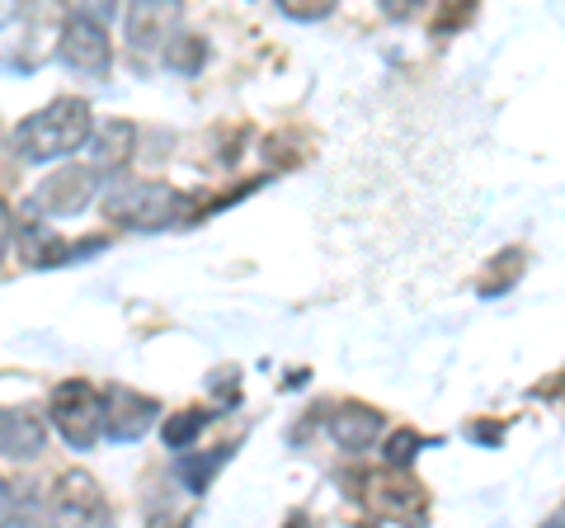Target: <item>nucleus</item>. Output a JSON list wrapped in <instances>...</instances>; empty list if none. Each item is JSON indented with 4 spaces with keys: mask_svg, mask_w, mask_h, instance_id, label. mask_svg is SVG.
Returning a JSON list of instances; mask_svg holds the SVG:
<instances>
[{
    "mask_svg": "<svg viewBox=\"0 0 565 528\" xmlns=\"http://www.w3.org/2000/svg\"><path fill=\"white\" fill-rule=\"evenodd\" d=\"M52 509H57L62 519H76V524H109V500H104L99 482L90 472H62L57 482H52Z\"/></svg>",
    "mask_w": 565,
    "mask_h": 528,
    "instance_id": "nucleus-8",
    "label": "nucleus"
},
{
    "mask_svg": "<svg viewBox=\"0 0 565 528\" xmlns=\"http://www.w3.org/2000/svg\"><path fill=\"white\" fill-rule=\"evenodd\" d=\"M166 62L174 66V72H199V62H203V43L193 39V33H180V43H166Z\"/></svg>",
    "mask_w": 565,
    "mask_h": 528,
    "instance_id": "nucleus-16",
    "label": "nucleus"
},
{
    "mask_svg": "<svg viewBox=\"0 0 565 528\" xmlns=\"http://www.w3.org/2000/svg\"><path fill=\"white\" fill-rule=\"evenodd\" d=\"M14 236V213H10V203L0 199V260H6V245Z\"/></svg>",
    "mask_w": 565,
    "mask_h": 528,
    "instance_id": "nucleus-20",
    "label": "nucleus"
},
{
    "mask_svg": "<svg viewBox=\"0 0 565 528\" xmlns=\"http://www.w3.org/2000/svg\"><path fill=\"white\" fill-rule=\"evenodd\" d=\"M47 444V430H43V420L33 415V411H10V406H0V453L6 457H39Z\"/></svg>",
    "mask_w": 565,
    "mask_h": 528,
    "instance_id": "nucleus-11",
    "label": "nucleus"
},
{
    "mask_svg": "<svg viewBox=\"0 0 565 528\" xmlns=\"http://www.w3.org/2000/svg\"><path fill=\"white\" fill-rule=\"evenodd\" d=\"M104 218L132 226V232H166V226H180L189 218V199L161 180H122L104 199Z\"/></svg>",
    "mask_w": 565,
    "mask_h": 528,
    "instance_id": "nucleus-2",
    "label": "nucleus"
},
{
    "mask_svg": "<svg viewBox=\"0 0 565 528\" xmlns=\"http://www.w3.org/2000/svg\"><path fill=\"white\" fill-rule=\"evenodd\" d=\"M377 6H382L386 20H411V14L424 10V0H377Z\"/></svg>",
    "mask_w": 565,
    "mask_h": 528,
    "instance_id": "nucleus-19",
    "label": "nucleus"
},
{
    "mask_svg": "<svg viewBox=\"0 0 565 528\" xmlns=\"http://www.w3.org/2000/svg\"><path fill=\"white\" fill-rule=\"evenodd\" d=\"M326 430L344 453H363L382 439V415L373 406H340L326 420Z\"/></svg>",
    "mask_w": 565,
    "mask_h": 528,
    "instance_id": "nucleus-10",
    "label": "nucleus"
},
{
    "mask_svg": "<svg viewBox=\"0 0 565 528\" xmlns=\"http://www.w3.org/2000/svg\"><path fill=\"white\" fill-rule=\"evenodd\" d=\"M232 448L236 444H222L217 453H189V448H180V463H174V477H180V486H189L193 496H203L207 490V482L222 472V463L232 457Z\"/></svg>",
    "mask_w": 565,
    "mask_h": 528,
    "instance_id": "nucleus-13",
    "label": "nucleus"
},
{
    "mask_svg": "<svg viewBox=\"0 0 565 528\" xmlns=\"http://www.w3.org/2000/svg\"><path fill=\"white\" fill-rule=\"evenodd\" d=\"M90 128H95V114L90 104L76 99V95H62L43 104L39 114H29L20 128H14V156L29 166H47V161H62V156L81 151L90 142Z\"/></svg>",
    "mask_w": 565,
    "mask_h": 528,
    "instance_id": "nucleus-1",
    "label": "nucleus"
},
{
    "mask_svg": "<svg viewBox=\"0 0 565 528\" xmlns=\"http://www.w3.org/2000/svg\"><path fill=\"white\" fill-rule=\"evenodd\" d=\"M57 62L71 66V72H81V76H95V81L109 76L114 43H109V33H104V24L95 20V14H71V20L62 24Z\"/></svg>",
    "mask_w": 565,
    "mask_h": 528,
    "instance_id": "nucleus-4",
    "label": "nucleus"
},
{
    "mask_svg": "<svg viewBox=\"0 0 565 528\" xmlns=\"http://www.w3.org/2000/svg\"><path fill=\"white\" fill-rule=\"evenodd\" d=\"M207 420H212V411H199V406H189V411H174L166 425H161V439H166V448H193V439H199L203 430H207Z\"/></svg>",
    "mask_w": 565,
    "mask_h": 528,
    "instance_id": "nucleus-14",
    "label": "nucleus"
},
{
    "mask_svg": "<svg viewBox=\"0 0 565 528\" xmlns=\"http://www.w3.org/2000/svg\"><path fill=\"white\" fill-rule=\"evenodd\" d=\"M52 425H57V434L66 439L71 448H95L99 439V415H104V392H95L85 378H71L62 382L57 392H52Z\"/></svg>",
    "mask_w": 565,
    "mask_h": 528,
    "instance_id": "nucleus-3",
    "label": "nucleus"
},
{
    "mask_svg": "<svg viewBox=\"0 0 565 528\" xmlns=\"http://www.w3.org/2000/svg\"><path fill=\"white\" fill-rule=\"evenodd\" d=\"M174 14H180V0H128V47L156 52L170 39Z\"/></svg>",
    "mask_w": 565,
    "mask_h": 528,
    "instance_id": "nucleus-9",
    "label": "nucleus"
},
{
    "mask_svg": "<svg viewBox=\"0 0 565 528\" xmlns=\"http://www.w3.org/2000/svg\"><path fill=\"white\" fill-rule=\"evenodd\" d=\"M419 453V434L415 430H396L392 439H386V463L392 467H411Z\"/></svg>",
    "mask_w": 565,
    "mask_h": 528,
    "instance_id": "nucleus-18",
    "label": "nucleus"
},
{
    "mask_svg": "<svg viewBox=\"0 0 565 528\" xmlns=\"http://www.w3.org/2000/svg\"><path fill=\"white\" fill-rule=\"evenodd\" d=\"M95 133V147H90V170L95 175H118L122 166L132 161V142H137V133H132V123H104V128H90Z\"/></svg>",
    "mask_w": 565,
    "mask_h": 528,
    "instance_id": "nucleus-12",
    "label": "nucleus"
},
{
    "mask_svg": "<svg viewBox=\"0 0 565 528\" xmlns=\"http://www.w3.org/2000/svg\"><path fill=\"white\" fill-rule=\"evenodd\" d=\"M95 189H99V175L90 166H62L39 184L33 203H39L47 218H81L85 208L95 203Z\"/></svg>",
    "mask_w": 565,
    "mask_h": 528,
    "instance_id": "nucleus-7",
    "label": "nucleus"
},
{
    "mask_svg": "<svg viewBox=\"0 0 565 528\" xmlns=\"http://www.w3.org/2000/svg\"><path fill=\"white\" fill-rule=\"evenodd\" d=\"M363 505L373 519H424V509H429L419 482H411L405 467H392V463H386V472H377V477H367Z\"/></svg>",
    "mask_w": 565,
    "mask_h": 528,
    "instance_id": "nucleus-5",
    "label": "nucleus"
},
{
    "mask_svg": "<svg viewBox=\"0 0 565 528\" xmlns=\"http://www.w3.org/2000/svg\"><path fill=\"white\" fill-rule=\"evenodd\" d=\"M156 415H161L156 397L132 392V387H109V392H104L99 434H109L114 444H137V439L156 425Z\"/></svg>",
    "mask_w": 565,
    "mask_h": 528,
    "instance_id": "nucleus-6",
    "label": "nucleus"
},
{
    "mask_svg": "<svg viewBox=\"0 0 565 528\" xmlns=\"http://www.w3.org/2000/svg\"><path fill=\"white\" fill-rule=\"evenodd\" d=\"M274 6L288 14V20H297V24H316V20H326L340 0H274Z\"/></svg>",
    "mask_w": 565,
    "mask_h": 528,
    "instance_id": "nucleus-17",
    "label": "nucleus"
},
{
    "mask_svg": "<svg viewBox=\"0 0 565 528\" xmlns=\"http://www.w3.org/2000/svg\"><path fill=\"white\" fill-rule=\"evenodd\" d=\"M14 509H20V496H14V490H10V482L0 477V519H10Z\"/></svg>",
    "mask_w": 565,
    "mask_h": 528,
    "instance_id": "nucleus-21",
    "label": "nucleus"
},
{
    "mask_svg": "<svg viewBox=\"0 0 565 528\" xmlns=\"http://www.w3.org/2000/svg\"><path fill=\"white\" fill-rule=\"evenodd\" d=\"M471 14H476V0H438L434 33H457L462 24H471Z\"/></svg>",
    "mask_w": 565,
    "mask_h": 528,
    "instance_id": "nucleus-15",
    "label": "nucleus"
}]
</instances>
